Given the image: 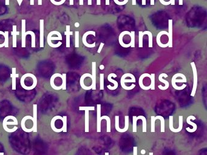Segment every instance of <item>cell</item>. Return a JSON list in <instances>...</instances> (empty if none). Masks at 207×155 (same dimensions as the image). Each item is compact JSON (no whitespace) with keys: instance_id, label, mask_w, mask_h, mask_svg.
I'll list each match as a JSON object with an SVG mask.
<instances>
[{"instance_id":"277c9868","label":"cell","mask_w":207,"mask_h":155,"mask_svg":"<svg viewBox=\"0 0 207 155\" xmlns=\"http://www.w3.org/2000/svg\"><path fill=\"white\" fill-rule=\"evenodd\" d=\"M18 124V120L15 116H7L5 118L3 122V128L6 132L7 130V126L11 125V126H17Z\"/></svg>"},{"instance_id":"603a6c76","label":"cell","mask_w":207,"mask_h":155,"mask_svg":"<svg viewBox=\"0 0 207 155\" xmlns=\"http://www.w3.org/2000/svg\"><path fill=\"white\" fill-rule=\"evenodd\" d=\"M12 35L13 36V47H17V37L19 35V32L17 31V26L13 25V31L11 32Z\"/></svg>"},{"instance_id":"74e56055","label":"cell","mask_w":207,"mask_h":155,"mask_svg":"<svg viewBox=\"0 0 207 155\" xmlns=\"http://www.w3.org/2000/svg\"><path fill=\"white\" fill-rule=\"evenodd\" d=\"M155 116H151V132H155V122L156 121Z\"/></svg>"},{"instance_id":"d6a6232c","label":"cell","mask_w":207,"mask_h":155,"mask_svg":"<svg viewBox=\"0 0 207 155\" xmlns=\"http://www.w3.org/2000/svg\"><path fill=\"white\" fill-rule=\"evenodd\" d=\"M4 44L5 46L4 47L8 48L9 47V32L8 31H6L4 32Z\"/></svg>"},{"instance_id":"bcb514c9","label":"cell","mask_w":207,"mask_h":155,"mask_svg":"<svg viewBox=\"0 0 207 155\" xmlns=\"http://www.w3.org/2000/svg\"><path fill=\"white\" fill-rule=\"evenodd\" d=\"M80 26V24L78 23H75V27H78Z\"/></svg>"},{"instance_id":"3957f363","label":"cell","mask_w":207,"mask_h":155,"mask_svg":"<svg viewBox=\"0 0 207 155\" xmlns=\"http://www.w3.org/2000/svg\"><path fill=\"white\" fill-rule=\"evenodd\" d=\"M33 119L32 116H24L21 122V126L23 131L30 133L33 131Z\"/></svg>"},{"instance_id":"484cf974","label":"cell","mask_w":207,"mask_h":155,"mask_svg":"<svg viewBox=\"0 0 207 155\" xmlns=\"http://www.w3.org/2000/svg\"><path fill=\"white\" fill-rule=\"evenodd\" d=\"M146 118L143 116H134L133 117V132H137V121L138 119H144Z\"/></svg>"},{"instance_id":"1f68e13d","label":"cell","mask_w":207,"mask_h":155,"mask_svg":"<svg viewBox=\"0 0 207 155\" xmlns=\"http://www.w3.org/2000/svg\"><path fill=\"white\" fill-rule=\"evenodd\" d=\"M62 89L66 90V73L62 74Z\"/></svg>"},{"instance_id":"cb8c5ba5","label":"cell","mask_w":207,"mask_h":155,"mask_svg":"<svg viewBox=\"0 0 207 155\" xmlns=\"http://www.w3.org/2000/svg\"><path fill=\"white\" fill-rule=\"evenodd\" d=\"M70 26L67 25L66 26V31L64 32V33L66 36V47H70V36L72 35L73 32L70 31Z\"/></svg>"},{"instance_id":"30bf717a","label":"cell","mask_w":207,"mask_h":155,"mask_svg":"<svg viewBox=\"0 0 207 155\" xmlns=\"http://www.w3.org/2000/svg\"><path fill=\"white\" fill-rule=\"evenodd\" d=\"M173 19H169L168 20V47H173Z\"/></svg>"},{"instance_id":"7dc6e473","label":"cell","mask_w":207,"mask_h":155,"mask_svg":"<svg viewBox=\"0 0 207 155\" xmlns=\"http://www.w3.org/2000/svg\"><path fill=\"white\" fill-rule=\"evenodd\" d=\"M38 5H40V6L42 5V0H38Z\"/></svg>"},{"instance_id":"7bdbcfd3","label":"cell","mask_w":207,"mask_h":155,"mask_svg":"<svg viewBox=\"0 0 207 155\" xmlns=\"http://www.w3.org/2000/svg\"><path fill=\"white\" fill-rule=\"evenodd\" d=\"M17 2H18V3L19 6H21V3H22V2H23V0H18V1Z\"/></svg>"},{"instance_id":"ee69618b","label":"cell","mask_w":207,"mask_h":155,"mask_svg":"<svg viewBox=\"0 0 207 155\" xmlns=\"http://www.w3.org/2000/svg\"><path fill=\"white\" fill-rule=\"evenodd\" d=\"M30 5H34V0H30Z\"/></svg>"},{"instance_id":"9c48e42d","label":"cell","mask_w":207,"mask_h":155,"mask_svg":"<svg viewBox=\"0 0 207 155\" xmlns=\"http://www.w3.org/2000/svg\"><path fill=\"white\" fill-rule=\"evenodd\" d=\"M92 35L93 36L95 37V32L94 31H88L86 33H84L83 34V38H82V41H83V43L84 44V46L86 47H89V48H93V47H95V43H94L93 44H89L88 42H87V40H86V38L88 35Z\"/></svg>"},{"instance_id":"4fadbf2b","label":"cell","mask_w":207,"mask_h":155,"mask_svg":"<svg viewBox=\"0 0 207 155\" xmlns=\"http://www.w3.org/2000/svg\"><path fill=\"white\" fill-rule=\"evenodd\" d=\"M117 75H116L115 73H110V74L109 75L108 77V81H109L110 82L113 83L114 86H108L107 87L108 88V89L111 90H115L116 88H117L118 87V86H119V85H118V82H117V81H115V80H113V79H112V77L117 78Z\"/></svg>"},{"instance_id":"f1b7e54d","label":"cell","mask_w":207,"mask_h":155,"mask_svg":"<svg viewBox=\"0 0 207 155\" xmlns=\"http://www.w3.org/2000/svg\"><path fill=\"white\" fill-rule=\"evenodd\" d=\"M31 35L32 37V47H35V35L32 31H27L26 32V35Z\"/></svg>"},{"instance_id":"2e32d148","label":"cell","mask_w":207,"mask_h":155,"mask_svg":"<svg viewBox=\"0 0 207 155\" xmlns=\"http://www.w3.org/2000/svg\"><path fill=\"white\" fill-rule=\"evenodd\" d=\"M168 32H166V31H161L157 35V37H156V42H157V44L158 46L160 47H162V48H166L168 47V43L167 44H163L162 43H161L160 41V37L163 35H166L168 36Z\"/></svg>"},{"instance_id":"680465c9","label":"cell","mask_w":207,"mask_h":155,"mask_svg":"<svg viewBox=\"0 0 207 155\" xmlns=\"http://www.w3.org/2000/svg\"><path fill=\"white\" fill-rule=\"evenodd\" d=\"M4 153H3V152H2V153H0V155H4Z\"/></svg>"},{"instance_id":"6da1fadb","label":"cell","mask_w":207,"mask_h":155,"mask_svg":"<svg viewBox=\"0 0 207 155\" xmlns=\"http://www.w3.org/2000/svg\"><path fill=\"white\" fill-rule=\"evenodd\" d=\"M20 84L24 89L31 90L37 86V79L32 73H27L21 77L20 79Z\"/></svg>"},{"instance_id":"5b68a950","label":"cell","mask_w":207,"mask_h":155,"mask_svg":"<svg viewBox=\"0 0 207 155\" xmlns=\"http://www.w3.org/2000/svg\"><path fill=\"white\" fill-rule=\"evenodd\" d=\"M191 66L192 69H193V77H194L193 87V90H192L191 96L193 97L195 96L197 87H198V72H197V69H196V65H195L194 63L192 62L191 63Z\"/></svg>"},{"instance_id":"11a10c76","label":"cell","mask_w":207,"mask_h":155,"mask_svg":"<svg viewBox=\"0 0 207 155\" xmlns=\"http://www.w3.org/2000/svg\"><path fill=\"white\" fill-rule=\"evenodd\" d=\"M88 5H92V0H88Z\"/></svg>"},{"instance_id":"6f0895ef","label":"cell","mask_w":207,"mask_h":155,"mask_svg":"<svg viewBox=\"0 0 207 155\" xmlns=\"http://www.w3.org/2000/svg\"><path fill=\"white\" fill-rule=\"evenodd\" d=\"M149 155H153V153H152V152H151V153H149Z\"/></svg>"},{"instance_id":"836d02e7","label":"cell","mask_w":207,"mask_h":155,"mask_svg":"<svg viewBox=\"0 0 207 155\" xmlns=\"http://www.w3.org/2000/svg\"><path fill=\"white\" fill-rule=\"evenodd\" d=\"M151 90H155V74L154 73H152L151 75Z\"/></svg>"},{"instance_id":"f35d334b","label":"cell","mask_w":207,"mask_h":155,"mask_svg":"<svg viewBox=\"0 0 207 155\" xmlns=\"http://www.w3.org/2000/svg\"><path fill=\"white\" fill-rule=\"evenodd\" d=\"M114 1L116 4L119 5V6H123L128 2V0H124L123 1H119V0H114Z\"/></svg>"},{"instance_id":"d6986e66","label":"cell","mask_w":207,"mask_h":155,"mask_svg":"<svg viewBox=\"0 0 207 155\" xmlns=\"http://www.w3.org/2000/svg\"><path fill=\"white\" fill-rule=\"evenodd\" d=\"M131 32H128V31H124V32H122V33H121L120 34V35L119 37V44H120L121 46H122L123 47H125V48H128V47H131V44H125L123 41V37L125 35H130Z\"/></svg>"},{"instance_id":"9a60e30c","label":"cell","mask_w":207,"mask_h":155,"mask_svg":"<svg viewBox=\"0 0 207 155\" xmlns=\"http://www.w3.org/2000/svg\"><path fill=\"white\" fill-rule=\"evenodd\" d=\"M33 132H37V104L33 105Z\"/></svg>"},{"instance_id":"7c38bea8","label":"cell","mask_w":207,"mask_h":155,"mask_svg":"<svg viewBox=\"0 0 207 155\" xmlns=\"http://www.w3.org/2000/svg\"><path fill=\"white\" fill-rule=\"evenodd\" d=\"M21 46L23 48H24L26 47V19L21 20Z\"/></svg>"},{"instance_id":"8992f818","label":"cell","mask_w":207,"mask_h":155,"mask_svg":"<svg viewBox=\"0 0 207 155\" xmlns=\"http://www.w3.org/2000/svg\"><path fill=\"white\" fill-rule=\"evenodd\" d=\"M80 110L85 111V132H89V111L94 110V107H80Z\"/></svg>"},{"instance_id":"681fc988","label":"cell","mask_w":207,"mask_h":155,"mask_svg":"<svg viewBox=\"0 0 207 155\" xmlns=\"http://www.w3.org/2000/svg\"><path fill=\"white\" fill-rule=\"evenodd\" d=\"M5 4L6 5H9V0H5Z\"/></svg>"},{"instance_id":"d590c367","label":"cell","mask_w":207,"mask_h":155,"mask_svg":"<svg viewBox=\"0 0 207 155\" xmlns=\"http://www.w3.org/2000/svg\"><path fill=\"white\" fill-rule=\"evenodd\" d=\"M63 132H67V116H64L63 117Z\"/></svg>"},{"instance_id":"f907efd6","label":"cell","mask_w":207,"mask_h":155,"mask_svg":"<svg viewBox=\"0 0 207 155\" xmlns=\"http://www.w3.org/2000/svg\"><path fill=\"white\" fill-rule=\"evenodd\" d=\"M171 4L172 5H175V0H170Z\"/></svg>"},{"instance_id":"e575fe53","label":"cell","mask_w":207,"mask_h":155,"mask_svg":"<svg viewBox=\"0 0 207 155\" xmlns=\"http://www.w3.org/2000/svg\"><path fill=\"white\" fill-rule=\"evenodd\" d=\"M75 47H79V32H75Z\"/></svg>"},{"instance_id":"8d00e7d4","label":"cell","mask_w":207,"mask_h":155,"mask_svg":"<svg viewBox=\"0 0 207 155\" xmlns=\"http://www.w3.org/2000/svg\"><path fill=\"white\" fill-rule=\"evenodd\" d=\"M104 89V74L100 75V90Z\"/></svg>"},{"instance_id":"d4e9b609","label":"cell","mask_w":207,"mask_h":155,"mask_svg":"<svg viewBox=\"0 0 207 155\" xmlns=\"http://www.w3.org/2000/svg\"><path fill=\"white\" fill-rule=\"evenodd\" d=\"M97 132L100 133L101 132V105L97 104Z\"/></svg>"},{"instance_id":"91938a15","label":"cell","mask_w":207,"mask_h":155,"mask_svg":"<svg viewBox=\"0 0 207 155\" xmlns=\"http://www.w3.org/2000/svg\"><path fill=\"white\" fill-rule=\"evenodd\" d=\"M105 155H109V153H105Z\"/></svg>"},{"instance_id":"e0dca14e","label":"cell","mask_w":207,"mask_h":155,"mask_svg":"<svg viewBox=\"0 0 207 155\" xmlns=\"http://www.w3.org/2000/svg\"><path fill=\"white\" fill-rule=\"evenodd\" d=\"M87 77H89L90 78H92V75H90L89 73H86L84 75H83L82 76V77H81V78H80V84L81 87H82L84 90H88L92 89L91 87H90V86H89V87L86 86L84 85V79L86 78H87Z\"/></svg>"},{"instance_id":"db71d44e","label":"cell","mask_w":207,"mask_h":155,"mask_svg":"<svg viewBox=\"0 0 207 155\" xmlns=\"http://www.w3.org/2000/svg\"><path fill=\"white\" fill-rule=\"evenodd\" d=\"M151 5H152V6L154 5V0H151Z\"/></svg>"},{"instance_id":"f546056e","label":"cell","mask_w":207,"mask_h":155,"mask_svg":"<svg viewBox=\"0 0 207 155\" xmlns=\"http://www.w3.org/2000/svg\"><path fill=\"white\" fill-rule=\"evenodd\" d=\"M129 36L131 37V47H135V32L133 31L131 32Z\"/></svg>"},{"instance_id":"7a4b0ae2","label":"cell","mask_w":207,"mask_h":155,"mask_svg":"<svg viewBox=\"0 0 207 155\" xmlns=\"http://www.w3.org/2000/svg\"><path fill=\"white\" fill-rule=\"evenodd\" d=\"M176 82H186V78L183 73H178L174 75L172 78V79H171V84H172L173 87L176 90H183L186 87V85L185 84L180 87L177 86L176 84Z\"/></svg>"},{"instance_id":"ba28073f","label":"cell","mask_w":207,"mask_h":155,"mask_svg":"<svg viewBox=\"0 0 207 155\" xmlns=\"http://www.w3.org/2000/svg\"><path fill=\"white\" fill-rule=\"evenodd\" d=\"M54 31L50 32L48 34V37H47V42L50 47V46H51L52 42L53 40H54V41H59V40L60 41H61V40H62V34L60 33L59 32L57 31L56 35H55V37H54Z\"/></svg>"},{"instance_id":"816d5d0a","label":"cell","mask_w":207,"mask_h":155,"mask_svg":"<svg viewBox=\"0 0 207 155\" xmlns=\"http://www.w3.org/2000/svg\"><path fill=\"white\" fill-rule=\"evenodd\" d=\"M104 68H105V66H103V65H100V69L103 70Z\"/></svg>"},{"instance_id":"ab89813d","label":"cell","mask_w":207,"mask_h":155,"mask_svg":"<svg viewBox=\"0 0 207 155\" xmlns=\"http://www.w3.org/2000/svg\"><path fill=\"white\" fill-rule=\"evenodd\" d=\"M70 5H74V0H70ZM80 5H83V0H80Z\"/></svg>"},{"instance_id":"7402d4cb","label":"cell","mask_w":207,"mask_h":155,"mask_svg":"<svg viewBox=\"0 0 207 155\" xmlns=\"http://www.w3.org/2000/svg\"><path fill=\"white\" fill-rule=\"evenodd\" d=\"M19 74L16 73V68H12V73L11 74V77L12 79V90H16V79L18 78Z\"/></svg>"},{"instance_id":"4316f807","label":"cell","mask_w":207,"mask_h":155,"mask_svg":"<svg viewBox=\"0 0 207 155\" xmlns=\"http://www.w3.org/2000/svg\"><path fill=\"white\" fill-rule=\"evenodd\" d=\"M103 119H105L106 121H107V132L109 133L111 132V119H110V118L108 116H101L100 118V121H102V120Z\"/></svg>"},{"instance_id":"52a82bcc","label":"cell","mask_w":207,"mask_h":155,"mask_svg":"<svg viewBox=\"0 0 207 155\" xmlns=\"http://www.w3.org/2000/svg\"><path fill=\"white\" fill-rule=\"evenodd\" d=\"M63 117L61 116H54L50 121V126L52 129L55 132H57V126H61L63 127Z\"/></svg>"},{"instance_id":"4dcf8cb0","label":"cell","mask_w":207,"mask_h":155,"mask_svg":"<svg viewBox=\"0 0 207 155\" xmlns=\"http://www.w3.org/2000/svg\"><path fill=\"white\" fill-rule=\"evenodd\" d=\"M144 36V35L143 33V32L140 31L139 32V47L142 48L143 47V37Z\"/></svg>"},{"instance_id":"5bb4252c","label":"cell","mask_w":207,"mask_h":155,"mask_svg":"<svg viewBox=\"0 0 207 155\" xmlns=\"http://www.w3.org/2000/svg\"><path fill=\"white\" fill-rule=\"evenodd\" d=\"M163 77H164L165 78H167V77H168V75H166V73H163L160 74V75H159V81H160V82H163V83L165 84V86L163 87V86H161V85H159V86H158V87H159V88H160V90H166V89L168 88V87H169V82H168L167 81H166V80H165V79H163V78H162Z\"/></svg>"},{"instance_id":"83f0119b","label":"cell","mask_w":207,"mask_h":155,"mask_svg":"<svg viewBox=\"0 0 207 155\" xmlns=\"http://www.w3.org/2000/svg\"><path fill=\"white\" fill-rule=\"evenodd\" d=\"M143 35H148L149 37V47H153V34L150 31H145Z\"/></svg>"},{"instance_id":"ffe728a7","label":"cell","mask_w":207,"mask_h":155,"mask_svg":"<svg viewBox=\"0 0 207 155\" xmlns=\"http://www.w3.org/2000/svg\"><path fill=\"white\" fill-rule=\"evenodd\" d=\"M191 119H193V120H195L196 119V118L194 116H190L188 117V118L186 119V122H187L188 124L190 125H191L193 127V129H190L189 127L186 128V130H187L188 132H191V133H193V132H194L197 130V128H198V126H197V125L191 121Z\"/></svg>"},{"instance_id":"c3c4849f","label":"cell","mask_w":207,"mask_h":155,"mask_svg":"<svg viewBox=\"0 0 207 155\" xmlns=\"http://www.w3.org/2000/svg\"><path fill=\"white\" fill-rule=\"evenodd\" d=\"M105 4L109 5V0H105Z\"/></svg>"},{"instance_id":"8fae6325","label":"cell","mask_w":207,"mask_h":155,"mask_svg":"<svg viewBox=\"0 0 207 155\" xmlns=\"http://www.w3.org/2000/svg\"><path fill=\"white\" fill-rule=\"evenodd\" d=\"M44 19L40 20V47H44Z\"/></svg>"},{"instance_id":"ac0fdd59","label":"cell","mask_w":207,"mask_h":155,"mask_svg":"<svg viewBox=\"0 0 207 155\" xmlns=\"http://www.w3.org/2000/svg\"><path fill=\"white\" fill-rule=\"evenodd\" d=\"M145 77H149V78H151V75L148 73H145L144 74H142L139 78V84L140 87L142 88V89L145 90H148L149 89H151V86H145L143 84V80L144 79V78Z\"/></svg>"},{"instance_id":"9f6ffc18","label":"cell","mask_w":207,"mask_h":155,"mask_svg":"<svg viewBox=\"0 0 207 155\" xmlns=\"http://www.w3.org/2000/svg\"><path fill=\"white\" fill-rule=\"evenodd\" d=\"M141 153H142V154H145V150H142V151H141Z\"/></svg>"},{"instance_id":"44dd1931","label":"cell","mask_w":207,"mask_h":155,"mask_svg":"<svg viewBox=\"0 0 207 155\" xmlns=\"http://www.w3.org/2000/svg\"><path fill=\"white\" fill-rule=\"evenodd\" d=\"M92 83L90 87H92V90H96V63L92 62Z\"/></svg>"},{"instance_id":"60d3db41","label":"cell","mask_w":207,"mask_h":155,"mask_svg":"<svg viewBox=\"0 0 207 155\" xmlns=\"http://www.w3.org/2000/svg\"><path fill=\"white\" fill-rule=\"evenodd\" d=\"M103 46H104V43H101V44H100V45L99 49H98V51H97L98 53H100V52H101V51H102V50Z\"/></svg>"},{"instance_id":"f6af8a7d","label":"cell","mask_w":207,"mask_h":155,"mask_svg":"<svg viewBox=\"0 0 207 155\" xmlns=\"http://www.w3.org/2000/svg\"><path fill=\"white\" fill-rule=\"evenodd\" d=\"M179 4L180 6L183 5V0H179Z\"/></svg>"},{"instance_id":"b9f144b4","label":"cell","mask_w":207,"mask_h":155,"mask_svg":"<svg viewBox=\"0 0 207 155\" xmlns=\"http://www.w3.org/2000/svg\"><path fill=\"white\" fill-rule=\"evenodd\" d=\"M133 155H137V147H134Z\"/></svg>"},{"instance_id":"f5cc1de1","label":"cell","mask_w":207,"mask_h":155,"mask_svg":"<svg viewBox=\"0 0 207 155\" xmlns=\"http://www.w3.org/2000/svg\"><path fill=\"white\" fill-rule=\"evenodd\" d=\"M101 4V0H97V5Z\"/></svg>"}]
</instances>
